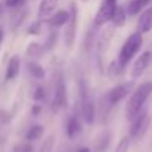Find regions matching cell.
<instances>
[{
  "instance_id": "1",
  "label": "cell",
  "mask_w": 152,
  "mask_h": 152,
  "mask_svg": "<svg viewBox=\"0 0 152 152\" xmlns=\"http://www.w3.org/2000/svg\"><path fill=\"white\" fill-rule=\"evenodd\" d=\"M152 93V81H145L142 84H139L134 92L132 93V96L129 98L127 105H126V114L129 120H133L143 108L145 103L148 101V98Z\"/></svg>"
},
{
  "instance_id": "2",
  "label": "cell",
  "mask_w": 152,
  "mask_h": 152,
  "mask_svg": "<svg viewBox=\"0 0 152 152\" xmlns=\"http://www.w3.org/2000/svg\"><path fill=\"white\" fill-rule=\"evenodd\" d=\"M53 83H55V90H53V98H52V108L55 112H58L59 109H64L68 105L66 81H65V75H64L62 68H56Z\"/></svg>"
},
{
  "instance_id": "3",
  "label": "cell",
  "mask_w": 152,
  "mask_h": 152,
  "mask_svg": "<svg viewBox=\"0 0 152 152\" xmlns=\"http://www.w3.org/2000/svg\"><path fill=\"white\" fill-rule=\"evenodd\" d=\"M142 45H143V36L140 33L136 31V33L130 34L127 37V40L124 42V45L121 46V49H120V55H118V61L117 62L124 68L137 55V52L140 50Z\"/></svg>"
},
{
  "instance_id": "4",
  "label": "cell",
  "mask_w": 152,
  "mask_h": 152,
  "mask_svg": "<svg viewBox=\"0 0 152 152\" xmlns=\"http://www.w3.org/2000/svg\"><path fill=\"white\" fill-rule=\"evenodd\" d=\"M80 114L86 124H89V126L93 124L95 117H96V108L90 98L89 89L84 83L80 84Z\"/></svg>"
},
{
  "instance_id": "5",
  "label": "cell",
  "mask_w": 152,
  "mask_h": 152,
  "mask_svg": "<svg viewBox=\"0 0 152 152\" xmlns=\"http://www.w3.org/2000/svg\"><path fill=\"white\" fill-rule=\"evenodd\" d=\"M130 129H129V134L132 139H140L148 127H149V123H151V117H149V112H148V108L145 106L133 120H130Z\"/></svg>"
},
{
  "instance_id": "6",
  "label": "cell",
  "mask_w": 152,
  "mask_h": 152,
  "mask_svg": "<svg viewBox=\"0 0 152 152\" xmlns=\"http://www.w3.org/2000/svg\"><path fill=\"white\" fill-rule=\"evenodd\" d=\"M69 13H71V18L65 27V34H64V39H65V46L68 49H71L74 46V42H75V37H77V25H78V6L75 1H71L69 3Z\"/></svg>"
},
{
  "instance_id": "7",
  "label": "cell",
  "mask_w": 152,
  "mask_h": 152,
  "mask_svg": "<svg viewBox=\"0 0 152 152\" xmlns=\"http://www.w3.org/2000/svg\"><path fill=\"white\" fill-rule=\"evenodd\" d=\"M118 9V4H117V0H102L101 6L95 15V21H93V25L98 28L102 27L105 24H108L109 21L112 22V18L115 15Z\"/></svg>"
},
{
  "instance_id": "8",
  "label": "cell",
  "mask_w": 152,
  "mask_h": 152,
  "mask_svg": "<svg viewBox=\"0 0 152 152\" xmlns=\"http://www.w3.org/2000/svg\"><path fill=\"white\" fill-rule=\"evenodd\" d=\"M133 93V83L132 81H127V83H123V84H118V86H114L106 95V102L109 105H117L121 101H124L126 98L132 96Z\"/></svg>"
},
{
  "instance_id": "9",
  "label": "cell",
  "mask_w": 152,
  "mask_h": 152,
  "mask_svg": "<svg viewBox=\"0 0 152 152\" xmlns=\"http://www.w3.org/2000/svg\"><path fill=\"white\" fill-rule=\"evenodd\" d=\"M151 59H152L151 52L149 50L142 52V53L134 59V62H133V65H132V69H130L132 77H133V78L140 77V75L148 69V66H149V64H151Z\"/></svg>"
},
{
  "instance_id": "10",
  "label": "cell",
  "mask_w": 152,
  "mask_h": 152,
  "mask_svg": "<svg viewBox=\"0 0 152 152\" xmlns=\"http://www.w3.org/2000/svg\"><path fill=\"white\" fill-rule=\"evenodd\" d=\"M71 18V13L69 10L66 9H59L56 10L55 13H52L49 18L45 19V22L49 25V27H53V28H58V27H62V25H66L68 21Z\"/></svg>"
},
{
  "instance_id": "11",
  "label": "cell",
  "mask_w": 152,
  "mask_h": 152,
  "mask_svg": "<svg viewBox=\"0 0 152 152\" xmlns=\"http://www.w3.org/2000/svg\"><path fill=\"white\" fill-rule=\"evenodd\" d=\"M137 33H149L152 30V6H149L146 10H143L137 19Z\"/></svg>"
},
{
  "instance_id": "12",
  "label": "cell",
  "mask_w": 152,
  "mask_h": 152,
  "mask_svg": "<svg viewBox=\"0 0 152 152\" xmlns=\"http://www.w3.org/2000/svg\"><path fill=\"white\" fill-rule=\"evenodd\" d=\"M81 129H83V126H81L80 120H78L75 115H72V117H69V118L66 120L65 132H66L68 139H75V137L81 133Z\"/></svg>"
},
{
  "instance_id": "13",
  "label": "cell",
  "mask_w": 152,
  "mask_h": 152,
  "mask_svg": "<svg viewBox=\"0 0 152 152\" xmlns=\"http://www.w3.org/2000/svg\"><path fill=\"white\" fill-rule=\"evenodd\" d=\"M19 71H21V58L18 56V55H15V56H12L10 59H9V62H7V68H6V80L9 81V80H15L16 77H18V74H19Z\"/></svg>"
},
{
  "instance_id": "14",
  "label": "cell",
  "mask_w": 152,
  "mask_h": 152,
  "mask_svg": "<svg viewBox=\"0 0 152 152\" xmlns=\"http://www.w3.org/2000/svg\"><path fill=\"white\" fill-rule=\"evenodd\" d=\"M27 69H28V74L36 80H45L46 78V69L37 61H30L27 64Z\"/></svg>"
},
{
  "instance_id": "15",
  "label": "cell",
  "mask_w": 152,
  "mask_h": 152,
  "mask_svg": "<svg viewBox=\"0 0 152 152\" xmlns=\"http://www.w3.org/2000/svg\"><path fill=\"white\" fill-rule=\"evenodd\" d=\"M46 52L48 50H46L45 45H42V43H39V42H31V43H28V46L25 48V55L30 56V58H33V59L42 58Z\"/></svg>"
},
{
  "instance_id": "16",
  "label": "cell",
  "mask_w": 152,
  "mask_h": 152,
  "mask_svg": "<svg viewBox=\"0 0 152 152\" xmlns=\"http://www.w3.org/2000/svg\"><path fill=\"white\" fill-rule=\"evenodd\" d=\"M151 0H132L127 6V16H134L137 13H142L143 10H146L148 3Z\"/></svg>"
},
{
  "instance_id": "17",
  "label": "cell",
  "mask_w": 152,
  "mask_h": 152,
  "mask_svg": "<svg viewBox=\"0 0 152 152\" xmlns=\"http://www.w3.org/2000/svg\"><path fill=\"white\" fill-rule=\"evenodd\" d=\"M59 0H42L40 6H39V13L45 18H49L52 13L56 12Z\"/></svg>"
},
{
  "instance_id": "18",
  "label": "cell",
  "mask_w": 152,
  "mask_h": 152,
  "mask_svg": "<svg viewBox=\"0 0 152 152\" xmlns=\"http://www.w3.org/2000/svg\"><path fill=\"white\" fill-rule=\"evenodd\" d=\"M43 133H45V127L42 124H34L28 129V132L25 134V139L28 142H34V140H39L43 136Z\"/></svg>"
},
{
  "instance_id": "19",
  "label": "cell",
  "mask_w": 152,
  "mask_h": 152,
  "mask_svg": "<svg viewBox=\"0 0 152 152\" xmlns=\"http://www.w3.org/2000/svg\"><path fill=\"white\" fill-rule=\"evenodd\" d=\"M126 19H127V10H126L124 7H120V6H118V9H117V12H115V15H114V18H112L114 27H121V25H124Z\"/></svg>"
},
{
  "instance_id": "20",
  "label": "cell",
  "mask_w": 152,
  "mask_h": 152,
  "mask_svg": "<svg viewBox=\"0 0 152 152\" xmlns=\"http://www.w3.org/2000/svg\"><path fill=\"white\" fill-rule=\"evenodd\" d=\"M33 99L36 102H42L46 99V89L43 86H37L33 92Z\"/></svg>"
},
{
  "instance_id": "21",
  "label": "cell",
  "mask_w": 152,
  "mask_h": 152,
  "mask_svg": "<svg viewBox=\"0 0 152 152\" xmlns=\"http://www.w3.org/2000/svg\"><path fill=\"white\" fill-rule=\"evenodd\" d=\"M42 25H43L42 21H34V22L27 28V34H30V36H39L40 31H42Z\"/></svg>"
},
{
  "instance_id": "22",
  "label": "cell",
  "mask_w": 152,
  "mask_h": 152,
  "mask_svg": "<svg viewBox=\"0 0 152 152\" xmlns=\"http://www.w3.org/2000/svg\"><path fill=\"white\" fill-rule=\"evenodd\" d=\"M56 42H58V33H56V31H52L50 34L46 37V42L43 43V45H45V48H46V50L53 49V46L56 45Z\"/></svg>"
},
{
  "instance_id": "23",
  "label": "cell",
  "mask_w": 152,
  "mask_h": 152,
  "mask_svg": "<svg viewBox=\"0 0 152 152\" xmlns=\"http://www.w3.org/2000/svg\"><path fill=\"white\" fill-rule=\"evenodd\" d=\"M129 148H130V137H123L115 146L114 152H129Z\"/></svg>"
},
{
  "instance_id": "24",
  "label": "cell",
  "mask_w": 152,
  "mask_h": 152,
  "mask_svg": "<svg viewBox=\"0 0 152 152\" xmlns=\"http://www.w3.org/2000/svg\"><path fill=\"white\" fill-rule=\"evenodd\" d=\"M53 145H55V136H49L45 142H43V145H42V148H40V152H50L53 149Z\"/></svg>"
},
{
  "instance_id": "25",
  "label": "cell",
  "mask_w": 152,
  "mask_h": 152,
  "mask_svg": "<svg viewBox=\"0 0 152 152\" xmlns=\"http://www.w3.org/2000/svg\"><path fill=\"white\" fill-rule=\"evenodd\" d=\"M24 3H25V0H4V6L12 7V9H19Z\"/></svg>"
},
{
  "instance_id": "26",
  "label": "cell",
  "mask_w": 152,
  "mask_h": 152,
  "mask_svg": "<svg viewBox=\"0 0 152 152\" xmlns=\"http://www.w3.org/2000/svg\"><path fill=\"white\" fill-rule=\"evenodd\" d=\"M13 152H33V145L30 143H19L13 148Z\"/></svg>"
},
{
  "instance_id": "27",
  "label": "cell",
  "mask_w": 152,
  "mask_h": 152,
  "mask_svg": "<svg viewBox=\"0 0 152 152\" xmlns=\"http://www.w3.org/2000/svg\"><path fill=\"white\" fill-rule=\"evenodd\" d=\"M42 112V106L40 105H34L33 106V115H39Z\"/></svg>"
},
{
  "instance_id": "28",
  "label": "cell",
  "mask_w": 152,
  "mask_h": 152,
  "mask_svg": "<svg viewBox=\"0 0 152 152\" xmlns=\"http://www.w3.org/2000/svg\"><path fill=\"white\" fill-rule=\"evenodd\" d=\"M3 40H4V30L0 28V46L3 45Z\"/></svg>"
},
{
  "instance_id": "29",
  "label": "cell",
  "mask_w": 152,
  "mask_h": 152,
  "mask_svg": "<svg viewBox=\"0 0 152 152\" xmlns=\"http://www.w3.org/2000/svg\"><path fill=\"white\" fill-rule=\"evenodd\" d=\"M77 152H92L89 148H80V149H77Z\"/></svg>"
},
{
  "instance_id": "30",
  "label": "cell",
  "mask_w": 152,
  "mask_h": 152,
  "mask_svg": "<svg viewBox=\"0 0 152 152\" xmlns=\"http://www.w3.org/2000/svg\"><path fill=\"white\" fill-rule=\"evenodd\" d=\"M0 15H1V4H0Z\"/></svg>"
},
{
  "instance_id": "31",
  "label": "cell",
  "mask_w": 152,
  "mask_h": 152,
  "mask_svg": "<svg viewBox=\"0 0 152 152\" xmlns=\"http://www.w3.org/2000/svg\"><path fill=\"white\" fill-rule=\"evenodd\" d=\"M83 1H86V0H83Z\"/></svg>"
}]
</instances>
